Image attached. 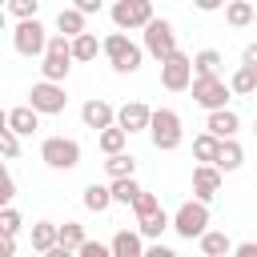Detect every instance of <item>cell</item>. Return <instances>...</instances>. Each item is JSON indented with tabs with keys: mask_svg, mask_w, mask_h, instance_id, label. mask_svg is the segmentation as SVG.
I'll return each instance as SVG.
<instances>
[{
	"mask_svg": "<svg viewBox=\"0 0 257 257\" xmlns=\"http://www.w3.org/2000/svg\"><path fill=\"white\" fill-rule=\"evenodd\" d=\"M108 193H112V205H133L137 193H141V185H137V177H120V181L108 185Z\"/></svg>",
	"mask_w": 257,
	"mask_h": 257,
	"instance_id": "83f0119b",
	"label": "cell"
},
{
	"mask_svg": "<svg viewBox=\"0 0 257 257\" xmlns=\"http://www.w3.org/2000/svg\"><path fill=\"white\" fill-rule=\"evenodd\" d=\"M197 241H201V257H229V253H233V241H229V233H221V229H205Z\"/></svg>",
	"mask_w": 257,
	"mask_h": 257,
	"instance_id": "d6986e66",
	"label": "cell"
},
{
	"mask_svg": "<svg viewBox=\"0 0 257 257\" xmlns=\"http://www.w3.org/2000/svg\"><path fill=\"white\" fill-rule=\"evenodd\" d=\"M253 137H257V120H253Z\"/></svg>",
	"mask_w": 257,
	"mask_h": 257,
	"instance_id": "c3c4849f",
	"label": "cell"
},
{
	"mask_svg": "<svg viewBox=\"0 0 257 257\" xmlns=\"http://www.w3.org/2000/svg\"><path fill=\"white\" fill-rule=\"evenodd\" d=\"M100 52L108 56L112 72H120V76L137 72V68H141V60H145V48H141V44H133L124 32H108V36L100 40Z\"/></svg>",
	"mask_w": 257,
	"mask_h": 257,
	"instance_id": "6da1fadb",
	"label": "cell"
},
{
	"mask_svg": "<svg viewBox=\"0 0 257 257\" xmlns=\"http://www.w3.org/2000/svg\"><path fill=\"white\" fill-rule=\"evenodd\" d=\"M0 32H4V12H0Z\"/></svg>",
	"mask_w": 257,
	"mask_h": 257,
	"instance_id": "bcb514c9",
	"label": "cell"
},
{
	"mask_svg": "<svg viewBox=\"0 0 257 257\" xmlns=\"http://www.w3.org/2000/svg\"><path fill=\"white\" fill-rule=\"evenodd\" d=\"M104 173H108L112 181H120V177H133V173H137V161H133L128 153H108V161H104Z\"/></svg>",
	"mask_w": 257,
	"mask_h": 257,
	"instance_id": "4316f807",
	"label": "cell"
},
{
	"mask_svg": "<svg viewBox=\"0 0 257 257\" xmlns=\"http://www.w3.org/2000/svg\"><path fill=\"white\" fill-rule=\"evenodd\" d=\"M108 205H112V193H108V185H96V181H92V185L84 189V209H88V213H104Z\"/></svg>",
	"mask_w": 257,
	"mask_h": 257,
	"instance_id": "f1b7e54d",
	"label": "cell"
},
{
	"mask_svg": "<svg viewBox=\"0 0 257 257\" xmlns=\"http://www.w3.org/2000/svg\"><path fill=\"white\" fill-rule=\"evenodd\" d=\"M56 241H60V245H68V249H80V241H84V225H76V221L56 225Z\"/></svg>",
	"mask_w": 257,
	"mask_h": 257,
	"instance_id": "1f68e13d",
	"label": "cell"
},
{
	"mask_svg": "<svg viewBox=\"0 0 257 257\" xmlns=\"http://www.w3.org/2000/svg\"><path fill=\"white\" fill-rule=\"evenodd\" d=\"M68 48H72V60H80V64H88V60H96V52H100V40L84 28L80 36H72L68 40Z\"/></svg>",
	"mask_w": 257,
	"mask_h": 257,
	"instance_id": "44dd1931",
	"label": "cell"
},
{
	"mask_svg": "<svg viewBox=\"0 0 257 257\" xmlns=\"http://www.w3.org/2000/svg\"><path fill=\"white\" fill-rule=\"evenodd\" d=\"M189 80H193V56H185V52L177 48L173 56L161 60V84H165L169 92H185Z\"/></svg>",
	"mask_w": 257,
	"mask_h": 257,
	"instance_id": "30bf717a",
	"label": "cell"
},
{
	"mask_svg": "<svg viewBox=\"0 0 257 257\" xmlns=\"http://www.w3.org/2000/svg\"><path fill=\"white\" fill-rule=\"evenodd\" d=\"M221 64H225V60H221L217 48H201V52L193 56V76H217Z\"/></svg>",
	"mask_w": 257,
	"mask_h": 257,
	"instance_id": "7402d4cb",
	"label": "cell"
},
{
	"mask_svg": "<svg viewBox=\"0 0 257 257\" xmlns=\"http://www.w3.org/2000/svg\"><path fill=\"white\" fill-rule=\"evenodd\" d=\"M0 257H16V237H4L0 233Z\"/></svg>",
	"mask_w": 257,
	"mask_h": 257,
	"instance_id": "b9f144b4",
	"label": "cell"
},
{
	"mask_svg": "<svg viewBox=\"0 0 257 257\" xmlns=\"http://www.w3.org/2000/svg\"><path fill=\"white\" fill-rule=\"evenodd\" d=\"M225 20H229L233 28L253 24V4H249V0H229V4H225Z\"/></svg>",
	"mask_w": 257,
	"mask_h": 257,
	"instance_id": "f546056e",
	"label": "cell"
},
{
	"mask_svg": "<svg viewBox=\"0 0 257 257\" xmlns=\"http://www.w3.org/2000/svg\"><path fill=\"white\" fill-rule=\"evenodd\" d=\"M68 68H72V48H68V36H60V32H52L48 36V44H44V52H40V72H44V80H64L68 76Z\"/></svg>",
	"mask_w": 257,
	"mask_h": 257,
	"instance_id": "3957f363",
	"label": "cell"
},
{
	"mask_svg": "<svg viewBox=\"0 0 257 257\" xmlns=\"http://www.w3.org/2000/svg\"><path fill=\"white\" fill-rule=\"evenodd\" d=\"M0 157H4V161L20 157V137H16L12 128H0Z\"/></svg>",
	"mask_w": 257,
	"mask_h": 257,
	"instance_id": "836d02e7",
	"label": "cell"
},
{
	"mask_svg": "<svg viewBox=\"0 0 257 257\" xmlns=\"http://www.w3.org/2000/svg\"><path fill=\"white\" fill-rule=\"evenodd\" d=\"M124 141H128V133L124 128H116V124H108V128H100L96 133V145H100V153L108 157V153H124Z\"/></svg>",
	"mask_w": 257,
	"mask_h": 257,
	"instance_id": "d4e9b609",
	"label": "cell"
},
{
	"mask_svg": "<svg viewBox=\"0 0 257 257\" xmlns=\"http://www.w3.org/2000/svg\"><path fill=\"white\" fill-rule=\"evenodd\" d=\"M8 128H12L16 137H32V133L40 128V112H36L32 104H16V108H8Z\"/></svg>",
	"mask_w": 257,
	"mask_h": 257,
	"instance_id": "2e32d148",
	"label": "cell"
},
{
	"mask_svg": "<svg viewBox=\"0 0 257 257\" xmlns=\"http://www.w3.org/2000/svg\"><path fill=\"white\" fill-rule=\"evenodd\" d=\"M44 44H48V32H44V24H40L36 16L16 20V28H12V48H16L20 56H40Z\"/></svg>",
	"mask_w": 257,
	"mask_h": 257,
	"instance_id": "52a82bcc",
	"label": "cell"
},
{
	"mask_svg": "<svg viewBox=\"0 0 257 257\" xmlns=\"http://www.w3.org/2000/svg\"><path fill=\"white\" fill-rule=\"evenodd\" d=\"M36 8H40V0H8V12H12L16 20H28V16H36Z\"/></svg>",
	"mask_w": 257,
	"mask_h": 257,
	"instance_id": "e575fe53",
	"label": "cell"
},
{
	"mask_svg": "<svg viewBox=\"0 0 257 257\" xmlns=\"http://www.w3.org/2000/svg\"><path fill=\"white\" fill-rule=\"evenodd\" d=\"M12 197H16V181H12V173L0 161V205H12Z\"/></svg>",
	"mask_w": 257,
	"mask_h": 257,
	"instance_id": "d590c367",
	"label": "cell"
},
{
	"mask_svg": "<svg viewBox=\"0 0 257 257\" xmlns=\"http://www.w3.org/2000/svg\"><path fill=\"white\" fill-rule=\"evenodd\" d=\"M76 257H112V249L108 245H100V241H80V249H76Z\"/></svg>",
	"mask_w": 257,
	"mask_h": 257,
	"instance_id": "8d00e7d4",
	"label": "cell"
},
{
	"mask_svg": "<svg viewBox=\"0 0 257 257\" xmlns=\"http://www.w3.org/2000/svg\"><path fill=\"white\" fill-rule=\"evenodd\" d=\"M20 225H24V221H20V213H16L12 205H0V233H4V237H16V233H20Z\"/></svg>",
	"mask_w": 257,
	"mask_h": 257,
	"instance_id": "d6a6232c",
	"label": "cell"
},
{
	"mask_svg": "<svg viewBox=\"0 0 257 257\" xmlns=\"http://www.w3.org/2000/svg\"><path fill=\"white\" fill-rule=\"evenodd\" d=\"M241 64L257 72V44H245V52H241Z\"/></svg>",
	"mask_w": 257,
	"mask_h": 257,
	"instance_id": "60d3db41",
	"label": "cell"
},
{
	"mask_svg": "<svg viewBox=\"0 0 257 257\" xmlns=\"http://www.w3.org/2000/svg\"><path fill=\"white\" fill-rule=\"evenodd\" d=\"M56 28H60V36H80L84 32V12H76V8H60V16H56Z\"/></svg>",
	"mask_w": 257,
	"mask_h": 257,
	"instance_id": "484cf974",
	"label": "cell"
},
{
	"mask_svg": "<svg viewBox=\"0 0 257 257\" xmlns=\"http://www.w3.org/2000/svg\"><path fill=\"white\" fill-rule=\"evenodd\" d=\"M145 257H181L177 249H169V245H161V241H153L149 249H145Z\"/></svg>",
	"mask_w": 257,
	"mask_h": 257,
	"instance_id": "74e56055",
	"label": "cell"
},
{
	"mask_svg": "<svg viewBox=\"0 0 257 257\" xmlns=\"http://www.w3.org/2000/svg\"><path fill=\"white\" fill-rule=\"evenodd\" d=\"M48 245H56V225H52V221H36V225H32V249L44 253Z\"/></svg>",
	"mask_w": 257,
	"mask_h": 257,
	"instance_id": "4dcf8cb0",
	"label": "cell"
},
{
	"mask_svg": "<svg viewBox=\"0 0 257 257\" xmlns=\"http://www.w3.org/2000/svg\"><path fill=\"white\" fill-rule=\"evenodd\" d=\"M189 88H193V100H197L201 108H209V112H213V108H225V100L233 96L221 76H193Z\"/></svg>",
	"mask_w": 257,
	"mask_h": 257,
	"instance_id": "8fae6325",
	"label": "cell"
},
{
	"mask_svg": "<svg viewBox=\"0 0 257 257\" xmlns=\"http://www.w3.org/2000/svg\"><path fill=\"white\" fill-rule=\"evenodd\" d=\"M217 153H221V137H213V133L193 137V157H197L201 165H213V161H217Z\"/></svg>",
	"mask_w": 257,
	"mask_h": 257,
	"instance_id": "603a6c76",
	"label": "cell"
},
{
	"mask_svg": "<svg viewBox=\"0 0 257 257\" xmlns=\"http://www.w3.org/2000/svg\"><path fill=\"white\" fill-rule=\"evenodd\" d=\"M153 20V0H116L112 4V24L120 32H133V28H145Z\"/></svg>",
	"mask_w": 257,
	"mask_h": 257,
	"instance_id": "7c38bea8",
	"label": "cell"
},
{
	"mask_svg": "<svg viewBox=\"0 0 257 257\" xmlns=\"http://www.w3.org/2000/svg\"><path fill=\"white\" fill-rule=\"evenodd\" d=\"M169 229H177L185 241H193V237H201L205 229H209V205L205 201H181V209L169 217Z\"/></svg>",
	"mask_w": 257,
	"mask_h": 257,
	"instance_id": "5b68a950",
	"label": "cell"
},
{
	"mask_svg": "<svg viewBox=\"0 0 257 257\" xmlns=\"http://www.w3.org/2000/svg\"><path fill=\"white\" fill-rule=\"evenodd\" d=\"M28 104H32L40 116H56V112H64V104H68L64 84H56V80H36V84L28 88Z\"/></svg>",
	"mask_w": 257,
	"mask_h": 257,
	"instance_id": "ba28073f",
	"label": "cell"
},
{
	"mask_svg": "<svg viewBox=\"0 0 257 257\" xmlns=\"http://www.w3.org/2000/svg\"><path fill=\"white\" fill-rule=\"evenodd\" d=\"M145 52H149L157 64L177 52V32H173V24H169L165 16H153V20L145 24Z\"/></svg>",
	"mask_w": 257,
	"mask_h": 257,
	"instance_id": "8992f818",
	"label": "cell"
},
{
	"mask_svg": "<svg viewBox=\"0 0 257 257\" xmlns=\"http://www.w3.org/2000/svg\"><path fill=\"white\" fill-rule=\"evenodd\" d=\"M80 120H84V128L100 133V128H108V124H116V108H112L108 100L92 96V100H84V108H80Z\"/></svg>",
	"mask_w": 257,
	"mask_h": 257,
	"instance_id": "5bb4252c",
	"label": "cell"
},
{
	"mask_svg": "<svg viewBox=\"0 0 257 257\" xmlns=\"http://www.w3.org/2000/svg\"><path fill=\"white\" fill-rule=\"evenodd\" d=\"M149 141L157 153H173L181 145V116L173 108H153L149 116Z\"/></svg>",
	"mask_w": 257,
	"mask_h": 257,
	"instance_id": "277c9868",
	"label": "cell"
},
{
	"mask_svg": "<svg viewBox=\"0 0 257 257\" xmlns=\"http://www.w3.org/2000/svg\"><path fill=\"white\" fill-rule=\"evenodd\" d=\"M213 165H217L221 173H237V169L245 165V149H241L233 137H225V141H221V153H217V161H213Z\"/></svg>",
	"mask_w": 257,
	"mask_h": 257,
	"instance_id": "ffe728a7",
	"label": "cell"
},
{
	"mask_svg": "<svg viewBox=\"0 0 257 257\" xmlns=\"http://www.w3.org/2000/svg\"><path fill=\"white\" fill-rule=\"evenodd\" d=\"M40 257H76V249H68V245H60V241H56V245H48Z\"/></svg>",
	"mask_w": 257,
	"mask_h": 257,
	"instance_id": "f35d334b",
	"label": "cell"
},
{
	"mask_svg": "<svg viewBox=\"0 0 257 257\" xmlns=\"http://www.w3.org/2000/svg\"><path fill=\"white\" fill-rule=\"evenodd\" d=\"M225 84H229V92H233V96H253V92H257V72L241 64V68H237Z\"/></svg>",
	"mask_w": 257,
	"mask_h": 257,
	"instance_id": "cb8c5ba5",
	"label": "cell"
},
{
	"mask_svg": "<svg viewBox=\"0 0 257 257\" xmlns=\"http://www.w3.org/2000/svg\"><path fill=\"white\" fill-rule=\"evenodd\" d=\"M197 4V12H217V8H225L229 0H193Z\"/></svg>",
	"mask_w": 257,
	"mask_h": 257,
	"instance_id": "ee69618b",
	"label": "cell"
},
{
	"mask_svg": "<svg viewBox=\"0 0 257 257\" xmlns=\"http://www.w3.org/2000/svg\"><path fill=\"white\" fill-rule=\"evenodd\" d=\"M149 116H153V108H149L145 100H124V104L116 108V128H124L128 137H133V133H145V128H149Z\"/></svg>",
	"mask_w": 257,
	"mask_h": 257,
	"instance_id": "4fadbf2b",
	"label": "cell"
},
{
	"mask_svg": "<svg viewBox=\"0 0 257 257\" xmlns=\"http://www.w3.org/2000/svg\"><path fill=\"white\" fill-rule=\"evenodd\" d=\"M253 28H257V8H253Z\"/></svg>",
	"mask_w": 257,
	"mask_h": 257,
	"instance_id": "7dc6e473",
	"label": "cell"
},
{
	"mask_svg": "<svg viewBox=\"0 0 257 257\" xmlns=\"http://www.w3.org/2000/svg\"><path fill=\"white\" fill-rule=\"evenodd\" d=\"M0 128H8V112L4 108H0Z\"/></svg>",
	"mask_w": 257,
	"mask_h": 257,
	"instance_id": "f6af8a7d",
	"label": "cell"
},
{
	"mask_svg": "<svg viewBox=\"0 0 257 257\" xmlns=\"http://www.w3.org/2000/svg\"><path fill=\"white\" fill-rule=\"evenodd\" d=\"M100 4H104V0H72V8H76V12H84V16L100 12Z\"/></svg>",
	"mask_w": 257,
	"mask_h": 257,
	"instance_id": "ab89813d",
	"label": "cell"
},
{
	"mask_svg": "<svg viewBox=\"0 0 257 257\" xmlns=\"http://www.w3.org/2000/svg\"><path fill=\"white\" fill-rule=\"evenodd\" d=\"M40 161L48 169H76L80 165V145L72 137H48L40 145Z\"/></svg>",
	"mask_w": 257,
	"mask_h": 257,
	"instance_id": "9c48e42d",
	"label": "cell"
},
{
	"mask_svg": "<svg viewBox=\"0 0 257 257\" xmlns=\"http://www.w3.org/2000/svg\"><path fill=\"white\" fill-rule=\"evenodd\" d=\"M237 128H241V116L233 112V108H213L209 112V120H205V133H213V137H237Z\"/></svg>",
	"mask_w": 257,
	"mask_h": 257,
	"instance_id": "e0dca14e",
	"label": "cell"
},
{
	"mask_svg": "<svg viewBox=\"0 0 257 257\" xmlns=\"http://www.w3.org/2000/svg\"><path fill=\"white\" fill-rule=\"evenodd\" d=\"M133 213H137V233H141V237H149V241H161V233L169 229V213L161 209L157 193L141 189V193H137V201H133Z\"/></svg>",
	"mask_w": 257,
	"mask_h": 257,
	"instance_id": "7a4b0ae2",
	"label": "cell"
},
{
	"mask_svg": "<svg viewBox=\"0 0 257 257\" xmlns=\"http://www.w3.org/2000/svg\"><path fill=\"white\" fill-rule=\"evenodd\" d=\"M233 257H257V241H241V245L233 249Z\"/></svg>",
	"mask_w": 257,
	"mask_h": 257,
	"instance_id": "7bdbcfd3",
	"label": "cell"
},
{
	"mask_svg": "<svg viewBox=\"0 0 257 257\" xmlns=\"http://www.w3.org/2000/svg\"><path fill=\"white\" fill-rule=\"evenodd\" d=\"M217 193H221V169L217 165H197L193 169V197L209 205Z\"/></svg>",
	"mask_w": 257,
	"mask_h": 257,
	"instance_id": "9a60e30c",
	"label": "cell"
},
{
	"mask_svg": "<svg viewBox=\"0 0 257 257\" xmlns=\"http://www.w3.org/2000/svg\"><path fill=\"white\" fill-rule=\"evenodd\" d=\"M112 257H145V237L137 229H120L112 241H108Z\"/></svg>",
	"mask_w": 257,
	"mask_h": 257,
	"instance_id": "ac0fdd59",
	"label": "cell"
}]
</instances>
